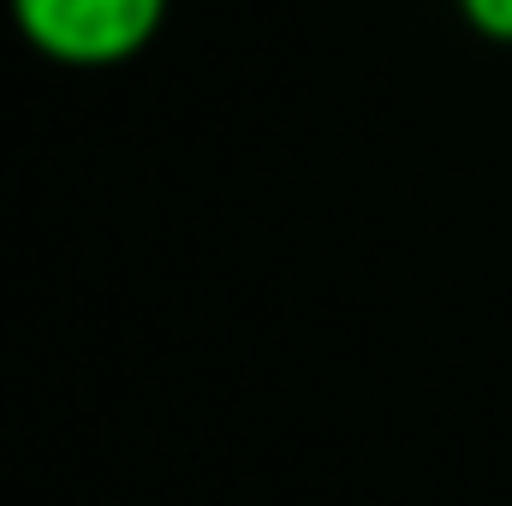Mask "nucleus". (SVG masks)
<instances>
[{
  "label": "nucleus",
  "mask_w": 512,
  "mask_h": 506,
  "mask_svg": "<svg viewBox=\"0 0 512 506\" xmlns=\"http://www.w3.org/2000/svg\"><path fill=\"white\" fill-rule=\"evenodd\" d=\"M6 6L18 36L42 60L78 72L126 66L167 24V0H6Z\"/></svg>",
  "instance_id": "f257e3e1"
},
{
  "label": "nucleus",
  "mask_w": 512,
  "mask_h": 506,
  "mask_svg": "<svg viewBox=\"0 0 512 506\" xmlns=\"http://www.w3.org/2000/svg\"><path fill=\"white\" fill-rule=\"evenodd\" d=\"M459 18H465L483 42L512 48V0H459Z\"/></svg>",
  "instance_id": "f03ea898"
}]
</instances>
